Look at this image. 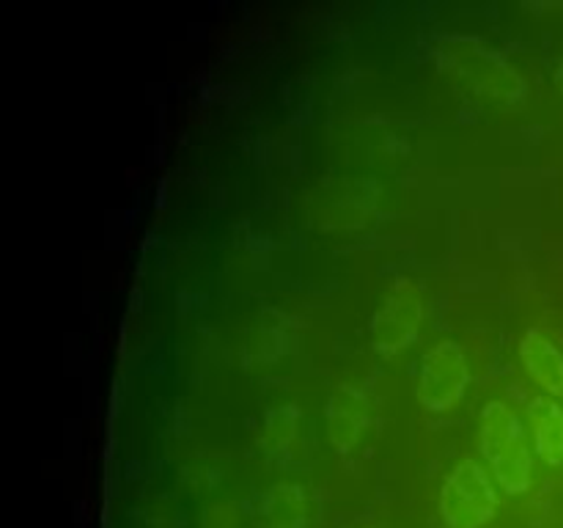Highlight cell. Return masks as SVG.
Here are the masks:
<instances>
[{
  "label": "cell",
  "instance_id": "cell-10",
  "mask_svg": "<svg viewBox=\"0 0 563 528\" xmlns=\"http://www.w3.org/2000/svg\"><path fill=\"white\" fill-rule=\"evenodd\" d=\"M297 435H300V407L286 402V405L264 413L262 429H258V446L273 460H289Z\"/></svg>",
  "mask_w": 563,
  "mask_h": 528
},
{
  "label": "cell",
  "instance_id": "cell-11",
  "mask_svg": "<svg viewBox=\"0 0 563 528\" xmlns=\"http://www.w3.org/2000/svg\"><path fill=\"white\" fill-rule=\"evenodd\" d=\"M555 82H559V88L563 91V61L559 64V69H555Z\"/></svg>",
  "mask_w": 563,
  "mask_h": 528
},
{
  "label": "cell",
  "instance_id": "cell-7",
  "mask_svg": "<svg viewBox=\"0 0 563 528\" xmlns=\"http://www.w3.org/2000/svg\"><path fill=\"white\" fill-rule=\"evenodd\" d=\"M308 495L297 482H275L264 490L253 509L256 528H308Z\"/></svg>",
  "mask_w": 563,
  "mask_h": 528
},
{
  "label": "cell",
  "instance_id": "cell-1",
  "mask_svg": "<svg viewBox=\"0 0 563 528\" xmlns=\"http://www.w3.org/2000/svg\"><path fill=\"white\" fill-rule=\"evenodd\" d=\"M478 451L504 493H528L533 482V454L528 449V435L520 416L506 402L493 399L482 407Z\"/></svg>",
  "mask_w": 563,
  "mask_h": 528
},
{
  "label": "cell",
  "instance_id": "cell-8",
  "mask_svg": "<svg viewBox=\"0 0 563 528\" xmlns=\"http://www.w3.org/2000/svg\"><path fill=\"white\" fill-rule=\"evenodd\" d=\"M520 361L526 372L542 385L548 394L563 396V352L542 330L531 328L520 339Z\"/></svg>",
  "mask_w": 563,
  "mask_h": 528
},
{
  "label": "cell",
  "instance_id": "cell-4",
  "mask_svg": "<svg viewBox=\"0 0 563 528\" xmlns=\"http://www.w3.org/2000/svg\"><path fill=\"white\" fill-rule=\"evenodd\" d=\"M471 383V363L456 341L429 346L416 366V396L427 410L445 413L456 407Z\"/></svg>",
  "mask_w": 563,
  "mask_h": 528
},
{
  "label": "cell",
  "instance_id": "cell-5",
  "mask_svg": "<svg viewBox=\"0 0 563 528\" xmlns=\"http://www.w3.org/2000/svg\"><path fill=\"white\" fill-rule=\"evenodd\" d=\"M445 61H449V69H454L462 80L471 82L473 91L487 94L498 102H515L526 94V82L511 69L509 61L500 58L495 50L484 47V44L456 38L454 44H449Z\"/></svg>",
  "mask_w": 563,
  "mask_h": 528
},
{
  "label": "cell",
  "instance_id": "cell-2",
  "mask_svg": "<svg viewBox=\"0 0 563 528\" xmlns=\"http://www.w3.org/2000/svg\"><path fill=\"white\" fill-rule=\"evenodd\" d=\"M498 512V490L487 468L460 460L440 490V515L449 528H484Z\"/></svg>",
  "mask_w": 563,
  "mask_h": 528
},
{
  "label": "cell",
  "instance_id": "cell-9",
  "mask_svg": "<svg viewBox=\"0 0 563 528\" xmlns=\"http://www.w3.org/2000/svg\"><path fill=\"white\" fill-rule=\"evenodd\" d=\"M528 424L537 454L548 465H563V407L550 396H537L528 405Z\"/></svg>",
  "mask_w": 563,
  "mask_h": 528
},
{
  "label": "cell",
  "instance_id": "cell-3",
  "mask_svg": "<svg viewBox=\"0 0 563 528\" xmlns=\"http://www.w3.org/2000/svg\"><path fill=\"white\" fill-rule=\"evenodd\" d=\"M423 322V292L412 278H396L368 322V339L383 358L399 355L416 341Z\"/></svg>",
  "mask_w": 563,
  "mask_h": 528
},
{
  "label": "cell",
  "instance_id": "cell-6",
  "mask_svg": "<svg viewBox=\"0 0 563 528\" xmlns=\"http://www.w3.org/2000/svg\"><path fill=\"white\" fill-rule=\"evenodd\" d=\"M372 424V399L361 385L335 383L324 402V429L339 454H350Z\"/></svg>",
  "mask_w": 563,
  "mask_h": 528
}]
</instances>
